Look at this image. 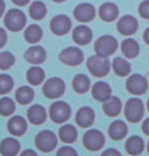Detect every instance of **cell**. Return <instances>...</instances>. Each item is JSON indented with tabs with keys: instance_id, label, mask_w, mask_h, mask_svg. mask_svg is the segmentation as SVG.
Listing matches in <instances>:
<instances>
[{
	"instance_id": "cell-20",
	"label": "cell",
	"mask_w": 149,
	"mask_h": 156,
	"mask_svg": "<svg viewBox=\"0 0 149 156\" xmlns=\"http://www.w3.org/2000/svg\"><path fill=\"white\" fill-rule=\"evenodd\" d=\"M27 119L33 125H41L47 119V112L41 105H34L27 110Z\"/></svg>"
},
{
	"instance_id": "cell-33",
	"label": "cell",
	"mask_w": 149,
	"mask_h": 156,
	"mask_svg": "<svg viewBox=\"0 0 149 156\" xmlns=\"http://www.w3.org/2000/svg\"><path fill=\"white\" fill-rule=\"evenodd\" d=\"M15 111V104L10 98H2L0 99V115L3 117L11 116Z\"/></svg>"
},
{
	"instance_id": "cell-34",
	"label": "cell",
	"mask_w": 149,
	"mask_h": 156,
	"mask_svg": "<svg viewBox=\"0 0 149 156\" xmlns=\"http://www.w3.org/2000/svg\"><path fill=\"white\" fill-rule=\"evenodd\" d=\"M15 58L10 52L0 53V69L7 70L14 64Z\"/></svg>"
},
{
	"instance_id": "cell-6",
	"label": "cell",
	"mask_w": 149,
	"mask_h": 156,
	"mask_svg": "<svg viewBox=\"0 0 149 156\" xmlns=\"http://www.w3.org/2000/svg\"><path fill=\"white\" fill-rule=\"evenodd\" d=\"M65 91V82L59 77H52L45 82L43 86V93L46 98L56 99L63 95Z\"/></svg>"
},
{
	"instance_id": "cell-8",
	"label": "cell",
	"mask_w": 149,
	"mask_h": 156,
	"mask_svg": "<svg viewBox=\"0 0 149 156\" xmlns=\"http://www.w3.org/2000/svg\"><path fill=\"white\" fill-rule=\"evenodd\" d=\"M83 145L89 151H98L105 145V136L101 131L91 129L83 136Z\"/></svg>"
},
{
	"instance_id": "cell-30",
	"label": "cell",
	"mask_w": 149,
	"mask_h": 156,
	"mask_svg": "<svg viewBox=\"0 0 149 156\" xmlns=\"http://www.w3.org/2000/svg\"><path fill=\"white\" fill-rule=\"evenodd\" d=\"M27 79L32 85H39L45 79V71L41 67H32L27 72Z\"/></svg>"
},
{
	"instance_id": "cell-26",
	"label": "cell",
	"mask_w": 149,
	"mask_h": 156,
	"mask_svg": "<svg viewBox=\"0 0 149 156\" xmlns=\"http://www.w3.org/2000/svg\"><path fill=\"white\" fill-rule=\"evenodd\" d=\"M59 137L61 141L67 144L75 142L77 139V130L73 125H63L59 130Z\"/></svg>"
},
{
	"instance_id": "cell-7",
	"label": "cell",
	"mask_w": 149,
	"mask_h": 156,
	"mask_svg": "<svg viewBox=\"0 0 149 156\" xmlns=\"http://www.w3.org/2000/svg\"><path fill=\"white\" fill-rule=\"evenodd\" d=\"M57 137L52 131L45 130L36 136V146L42 152H51L57 146Z\"/></svg>"
},
{
	"instance_id": "cell-38",
	"label": "cell",
	"mask_w": 149,
	"mask_h": 156,
	"mask_svg": "<svg viewBox=\"0 0 149 156\" xmlns=\"http://www.w3.org/2000/svg\"><path fill=\"white\" fill-rule=\"evenodd\" d=\"M6 42H7V34H6L4 29L0 27V49L4 47Z\"/></svg>"
},
{
	"instance_id": "cell-15",
	"label": "cell",
	"mask_w": 149,
	"mask_h": 156,
	"mask_svg": "<svg viewBox=\"0 0 149 156\" xmlns=\"http://www.w3.org/2000/svg\"><path fill=\"white\" fill-rule=\"evenodd\" d=\"M72 39L80 46H85L92 40V30L86 26H78L74 29Z\"/></svg>"
},
{
	"instance_id": "cell-19",
	"label": "cell",
	"mask_w": 149,
	"mask_h": 156,
	"mask_svg": "<svg viewBox=\"0 0 149 156\" xmlns=\"http://www.w3.org/2000/svg\"><path fill=\"white\" fill-rule=\"evenodd\" d=\"M98 14L99 17L104 21L111 23V21H114L118 17V15H119V8H118V6L115 3L105 2L99 7Z\"/></svg>"
},
{
	"instance_id": "cell-18",
	"label": "cell",
	"mask_w": 149,
	"mask_h": 156,
	"mask_svg": "<svg viewBox=\"0 0 149 156\" xmlns=\"http://www.w3.org/2000/svg\"><path fill=\"white\" fill-rule=\"evenodd\" d=\"M7 128L9 133L13 136H23L27 129V125L26 120L20 116H14L9 119Z\"/></svg>"
},
{
	"instance_id": "cell-25",
	"label": "cell",
	"mask_w": 149,
	"mask_h": 156,
	"mask_svg": "<svg viewBox=\"0 0 149 156\" xmlns=\"http://www.w3.org/2000/svg\"><path fill=\"white\" fill-rule=\"evenodd\" d=\"M121 49H122L124 56L128 59H133L137 57L139 52H140L139 44L134 39H126L125 41H123Z\"/></svg>"
},
{
	"instance_id": "cell-29",
	"label": "cell",
	"mask_w": 149,
	"mask_h": 156,
	"mask_svg": "<svg viewBox=\"0 0 149 156\" xmlns=\"http://www.w3.org/2000/svg\"><path fill=\"white\" fill-rule=\"evenodd\" d=\"M35 92L30 86H21L15 92V99L20 105H29L34 99Z\"/></svg>"
},
{
	"instance_id": "cell-12",
	"label": "cell",
	"mask_w": 149,
	"mask_h": 156,
	"mask_svg": "<svg viewBox=\"0 0 149 156\" xmlns=\"http://www.w3.org/2000/svg\"><path fill=\"white\" fill-rule=\"evenodd\" d=\"M117 29L123 36L134 35L138 30V20L132 15H124L118 21Z\"/></svg>"
},
{
	"instance_id": "cell-11",
	"label": "cell",
	"mask_w": 149,
	"mask_h": 156,
	"mask_svg": "<svg viewBox=\"0 0 149 156\" xmlns=\"http://www.w3.org/2000/svg\"><path fill=\"white\" fill-rule=\"evenodd\" d=\"M72 23H71L70 18L67 15L59 14L56 15L55 17L52 18L51 23H50V29L52 33L57 36H64L67 33L70 32Z\"/></svg>"
},
{
	"instance_id": "cell-41",
	"label": "cell",
	"mask_w": 149,
	"mask_h": 156,
	"mask_svg": "<svg viewBox=\"0 0 149 156\" xmlns=\"http://www.w3.org/2000/svg\"><path fill=\"white\" fill-rule=\"evenodd\" d=\"M30 0H12V2L17 6H24L29 3Z\"/></svg>"
},
{
	"instance_id": "cell-47",
	"label": "cell",
	"mask_w": 149,
	"mask_h": 156,
	"mask_svg": "<svg viewBox=\"0 0 149 156\" xmlns=\"http://www.w3.org/2000/svg\"><path fill=\"white\" fill-rule=\"evenodd\" d=\"M147 151H148V153H149V142H148V145H147Z\"/></svg>"
},
{
	"instance_id": "cell-43",
	"label": "cell",
	"mask_w": 149,
	"mask_h": 156,
	"mask_svg": "<svg viewBox=\"0 0 149 156\" xmlns=\"http://www.w3.org/2000/svg\"><path fill=\"white\" fill-rule=\"evenodd\" d=\"M4 10H5V2L3 0H0V17L4 13Z\"/></svg>"
},
{
	"instance_id": "cell-45",
	"label": "cell",
	"mask_w": 149,
	"mask_h": 156,
	"mask_svg": "<svg viewBox=\"0 0 149 156\" xmlns=\"http://www.w3.org/2000/svg\"><path fill=\"white\" fill-rule=\"evenodd\" d=\"M54 2H57V3H60V2H63V1H65V0H53Z\"/></svg>"
},
{
	"instance_id": "cell-1",
	"label": "cell",
	"mask_w": 149,
	"mask_h": 156,
	"mask_svg": "<svg viewBox=\"0 0 149 156\" xmlns=\"http://www.w3.org/2000/svg\"><path fill=\"white\" fill-rule=\"evenodd\" d=\"M86 65H87L88 71L95 77H104L110 72L111 65L107 57H102L99 55L91 56L88 58Z\"/></svg>"
},
{
	"instance_id": "cell-28",
	"label": "cell",
	"mask_w": 149,
	"mask_h": 156,
	"mask_svg": "<svg viewBox=\"0 0 149 156\" xmlns=\"http://www.w3.org/2000/svg\"><path fill=\"white\" fill-rule=\"evenodd\" d=\"M113 69L115 73L120 77H125L131 72V65L126 59L117 57L113 61Z\"/></svg>"
},
{
	"instance_id": "cell-35",
	"label": "cell",
	"mask_w": 149,
	"mask_h": 156,
	"mask_svg": "<svg viewBox=\"0 0 149 156\" xmlns=\"http://www.w3.org/2000/svg\"><path fill=\"white\" fill-rule=\"evenodd\" d=\"M13 87V79L6 74H0V94H6Z\"/></svg>"
},
{
	"instance_id": "cell-44",
	"label": "cell",
	"mask_w": 149,
	"mask_h": 156,
	"mask_svg": "<svg viewBox=\"0 0 149 156\" xmlns=\"http://www.w3.org/2000/svg\"><path fill=\"white\" fill-rule=\"evenodd\" d=\"M27 154H33V155H37V153L35 151H33V150H26V151H23V153H21V155H27Z\"/></svg>"
},
{
	"instance_id": "cell-24",
	"label": "cell",
	"mask_w": 149,
	"mask_h": 156,
	"mask_svg": "<svg viewBox=\"0 0 149 156\" xmlns=\"http://www.w3.org/2000/svg\"><path fill=\"white\" fill-rule=\"evenodd\" d=\"M126 151L130 155H139L144 150V141L139 136H131L126 141Z\"/></svg>"
},
{
	"instance_id": "cell-27",
	"label": "cell",
	"mask_w": 149,
	"mask_h": 156,
	"mask_svg": "<svg viewBox=\"0 0 149 156\" xmlns=\"http://www.w3.org/2000/svg\"><path fill=\"white\" fill-rule=\"evenodd\" d=\"M72 86L77 93L82 94L87 92L90 88V79L84 74H77L72 80Z\"/></svg>"
},
{
	"instance_id": "cell-40",
	"label": "cell",
	"mask_w": 149,
	"mask_h": 156,
	"mask_svg": "<svg viewBox=\"0 0 149 156\" xmlns=\"http://www.w3.org/2000/svg\"><path fill=\"white\" fill-rule=\"evenodd\" d=\"M102 155H121V152L116 150V149L110 148V149H108V150L102 152Z\"/></svg>"
},
{
	"instance_id": "cell-31",
	"label": "cell",
	"mask_w": 149,
	"mask_h": 156,
	"mask_svg": "<svg viewBox=\"0 0 149 156\" xmlns=\"http://www.w3.org/2000/svg\"><path fill=\"white\" fill-rule=\"evenodd\" d=\"M42 36H43V30L37 24H30L24 30V39H26L27 42H29L30 44L38 43L42 39Z\"/></svg>"
},
{
	"instance_id": "cell-39",
	"label": "cell",
	"mask_w": 149,
	"mask_h": 156,
	"mask_svg": "<svg viewBox=\"0 0 149 156\" xmlns=\"http://www.w3.org/2000/svg\"><path fill=\"white\" fill-rule=\"evenodd\" d=\"M142 131L144 132V134L149 136V118H147L142 124Z\"/></svg>"
},
{
	"instance_id": "cell-4",
	"label": "cell",
	"mask_w": 149,
	"mask_h": 156,
	"mask_svg": "<svg viewBox=\"0 0 149 156\" xmlns=\"http://www.w3.org/2000/svg\"><path fill=\"white\" fill-rule=\"evenodd\" d=\"M27 23L26 14L20 9H10L4 17V24L11 32H20Z\"/></svg>"
},
{
	"instance_id": "cell-37",
	"label": "cell",
	"mask_w": 149,
	"mask_h": 156,
	"mask_svg": "<svg viewBox=\"0 0 149 156\" xmlns=\"http://www.w3.org/2000/svg\"><path fill=\"white\" fill-rule=\"evenodd\" d=\"M57 155H63V156H76L77 152L74 150L72 147L65 146V147L60 148L57 151Z\"/></svg>"
},
{
	"instance_id": "cell-14",
	"label": "cell",
	"mask_w": 149,
	"mask_h": 156,
	"mask_svg": "<svg viewBox=\"0 0 149 156\" xmlns=\"http://www.w3.org/2000/svg\"><path fill=\"white\" fill-rule=\"evenodd\" d=\"M94 111L89 107H82L80 108L76 113L75 121L76 124L81 128H88L90 127L94 122Z\"/></svg>"
},
{
	"instance_id": "cell-21",
	"label": "cell",
	"mask_w": 149,
	"mask_h": 156,
	"mask_svg": "<svg viewBox=\"0 0 149 156\" xmlns=\"http://www.w3.org/2000/svg\"><path fill=\"white\" fill-rule=\"evenodd\" d=\"M127 133H128V127L121 120L114 121L108 127V135L115 141H119L125 138Z\"/></svg>"
},
{
	"instance_id": "cell-42",
	"label": "cell",
	"mask_w": 149,
	"mask_h": 156,
	"mask_svg": "<svg viewBox=\"0 0 149 156\" xmlns=\"http://www.w3.org/2000/svg\"><path fill=\"white\" fill-rule=\"evenodd\" d=\"M143 40L147 45H149V27L145 30V32L143 34Z\"/></svg>"
},
{
	"instance_id": "cell-2",
	"label": "cell",
	"mask_w": 149,
	"mask_h": 156,
	"mask_svg": "<svg viewBox=\"0 0 149 156\" xmlns=\"http://www.w3.org/2000/svg\"><path fill=\"white\" fill-rule=\"evenodd\" d=\"M124 115L130 123H138L144 116V105L141 99L133 98L127 101Z\"/></svg>"
},
{
	"instance_id": "cell-36",
	"label": "cell",
	"mask_w": 149,
	"mask_h": 156,
	"mask_svg": "<svg viewBox=\"0 0 149 156\" xmlns=\"http://www.w3.org/2000/svg\"><path fill=\"white\" fill-rule=\"evenodd\" d=\"M139 14L142 18L149 20V0H144L139 5Z\"/></svg>"
},
{
	"instance_id": "cell-22",
	"label": "cell",
	"mask_w": 149,
	"mask_h": 156,
	"mask_svg": "<svg viewBox=\"0 0 149 156\" xmlns=\"http://www.w3.org/2000/svg\"><path fill=\"white\" fill-rule=\"evenodd\" d=\"M102 110L108 117H117L122 111V101L117 96H111L108 99L104 101Z\"/></svg>"
},
{
	"instance_id": "cell-46",
	"label": "cell",
	"mask_w": 149,
	"mask_h": 156,
	"mask_svg": "<svg viewBox=\"0 0 149 156\" xmlns=\"http://www.w3.org/2000/svg\"><path fill=\"white\" fill-rule=\"evenodd\" d=\"M147 108H148V112H149V99H148V101H147Z\"/></svg>"
},
{
	"instance_id": "cell-23",
	"label": "cell",
	"mask_w": 149,
	"mask_h": 156,
	"mask_svg": "<svg viewBox=\"0 0 149 156\" xmlns=\"http://www.w3.org/2000/svg\"><path fill=\"white\" fill-rule=\"evenodd\" d=\"M20 150V143L14 138H6L0 143V153L3 156H14Z\"/></svg>"
},
{
	"instance_id": "cell-16",
	"label": "cell",
	"mask_w": 149,
	"mask_h": 156,
	"mask_svg": "<svg viewBox=\"0 0 149 156\" xmlns=\"http://www.w3.org/2000/svg\"><path fill=\"white\" fill-rule=\"evenodd\" d=\"M47 57L45 49L42 46H33L27 50L24 58L27 62L32 64H42L44 63Z\"/></svg>"
},
{
	"instance_id": "cell-3",
	"label": "cell",
	"mask_w": 149,
	"mask_h": 156,
	"mask_svg": "<svg viewBox=\"0 0 149 156\" xmlns=\"http://www.w3.org/2000/svg\"><path fill=\"white\" fill-rule=\"evenodd\" d=\"M118 48L117 39L113 36L105 35L101 36L94 43V51L97 55L102 57H108L113 55Z\"/></svg>"
},
{
	"instance_id": "cell-10",
	"label": "cell",
	"mask_w": 149,
	"mask_h": 156,
	"mask_svg": "<svg viewBox=\"0 0 149 156\" xmlns=\"http://www.w3.org/2000/svg\"><path fill=\"white\" fill-rule=\"evenodd\" d=\"M127 90L135 95L144 94L148 89V81L146 77L140 74H133L131 75L126 82Z\"/></svg>"
},
{
	"instance_id": "cell-9",
	"label": "cell",
	"mask_w": 149,
	"mask_h": 156,
	"mask_svg": "<svg viewBox=\"0 0 149 156\" xmlns=\"http://www.w3.org/2000/svg\"><path fill=\"white\" fill-rule=\"evenodd\" d=\"M59 59L62 63L66 64L68 66H78L83 62L84 55L79 48L68 47L60 53Z\"/></svg>"
},
{
	"instance_id": "cell-17",
	"label": "cell",
	"mask_w": 149,
	"mask_h": 156,
	"mask_svg": "<svg viewBox=\"0 0 149 156\" xmlns=\"http://www.w3.org/2000/svg\"><path fill=\"white\" fill-rule=\"evenodd\" d=\"M91 94L98 101L104 102L112 96V88L108 83L99 81L94 84L91 88Z\"/></svg>"
},
{
	"instance_id": "cell-13",
	"label": "cell",
	"mask_w": 149,
	"mask_h": 156,
	"mask_svg": "<svg viewBox=\"0 0 149 156\" xmlns=\"http://www.w3.org/2000/svg\"><path fill=\"white\" fill-rule=\"evenodd\" d=\"M73 14L80 23H88L95 16V8L90 3H80L74 9Z\"/></svg>"
},
{
	"instance_id": "cell-5",
	"label": "cell",
	"mask_w": 149,
	"mask_h": 156,
	"mask_svg": "<svg viewBox=\"0 0 149 156\" xmlns=\"http://www.w3.org/2000/svg\"><path fill=\"white\" fill-rule=\"evenodd\" d=\"M71 116L70 105L63 101H57L50 108V117L56 124H63L69 120Z\"/></svg>"
},
{
	"instance_id": "cell-32",
	"label": "cell",
	"mask_w": 149,
	"mask_h": 156,
	"mask_svg": "<svg viewBox=\"0 0 149 156\" xmlns=\"http://www.w3.org/2000/svg\"><path fill=\"white\" fill-rule=\"evenodd\" d=\"M47 14V7L41 1H35L30 4V17L36 20H43Z\"/></svg>"
}]
</instances>
